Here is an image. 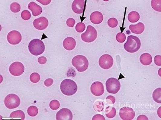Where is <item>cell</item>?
<instances>
[{
  "label": "cell",
  "instance_id": "obj_6",
  "mask_svg": "<svg viewBox=\"0 0 161 120\" xmlns=\"http://www.w3.org/2000/svg\"><path fill=\"white\" fill-rule=\"evenodd\" d=\"M98 36L97 31L91 25L87 26L85 32L81 35V38L84 42L90 43L94 42Z\"/></svg>",
  "mask_w": 161,
  "mask_h": 120
},
{
  "label": "cell",
  "instance_id": "obj_41",
  "mask_svg": "<svg viewBox=\"0 0 161 120\" xmlns=\"http://www.w3.org/2000/svg\"><path fill=\"white\" fill-rule=\"evenodd\" d=\"M37 2H40L41 4H42V5H48V4H49L50 3L51 1H48V0H46V1H43V0H42V1H40V0H37Z\"/></svg>",
  "mask_w": 161,
  "mask_h": 120
},
{
  "label": "cell",
  "instance_id": "obj_32",
  "mask_svg": "<svg viewBox=\"0 0 161 120\" xmlns=\"http://www.w3.org/2000/svg\"><path fill=\"white\" fill-rule=\"evenodd\" d=\"M116 40L120 43H123L125 42L126 37L125 35L123 32H119L117 35L116 37Z\"/></svg>",
  "mask_w": 161,
  "mask_h": 120
},
{
  "label": "cell",
  "instance_id": "obj_39",
  "mask_svg": "<svg viewBox=\"0 0 161 120\" xmlns=\"http://www.w3.org/2000/svg\"><path fill=\"white\" fill-rule=\"evenodd\" d=\"M39 63L41 64V65H44L47 62V59L46 57H41L38 58L37 60Z\"/></svg>",
  "mask_w": 161,
  "mask_h": 120
},
{
  "label": "cell",
  "instance_id": "obj_15",
  "mask_svg": "<svg viewBox=\"0 0 161 120\" xmlns=\"http://www.w3.org/2000/svg\"><path fill=\"white\" fill-rule=\"evenodd\" d=\"M85 1L84 0H75L72 4V11L76 14H82L83 13Z\"/></svg>",
  "mask_w": 161,
  "mask_h": 120
},
{
  "label": "cell",
  "instance_id": "obj_4",
  "mask_svg": "<svg viewBox=\"0 0 161 120\" xmlns=\"http://www.w3.org/2000/svg\"><path fill=\"white\" fill-rule=\"evenodd\" d=\"M45 47L43 41L39 39H34L30 41L28 45L29 51L33 55H41L44 52Z\"/></svg>",
  "mask_w": 161,
  "mask_h": 120
},
{
  "label": "cell",
  "instance_id": "obj_27",
  "mask_svg": "<svg viewBox=\"0 0 161 120\" xmlns=\"http://www.w3.org/2000/svg\"><path fill=\"white\" fill-rule=\"evenodd\" d=\"M105 105L102 102L98 101L95 102L94 105V110L97 112H101L103 110Z\"/></svg>",
  "mask_w": 161,
  "mask_h": 120
},
{
  "label": "cell",
  "instance_id": "obj_26",
  "mask_svg": "<svg viewBox=\"0 0 161 120\" xmlns=\"http://www.w3.org/2000/svg\"><path fill=\"white\" fill-rule=\"evenodd\" d=\"M27 112L29 116L32 117H35L38 113V109L36 106H31L28 108Z\"/></svg>",
  "mask_w": 161,
  "mask_h": 120
},
{
  "label": "cell",
  "instance_id": "obj_1",
  "mask_svg": "<svg viewBox=\"0 0 161 120\" xmlns=\"http://www.w3.org/2000/svg\"><path fill=\"white\" fill-rule=\"evenodd\" d=\"M60 91L63 94L66 96H72L76 94L78 89L77 84L73 80L65 79L61 82Z\"/></svg>",
  "mask_w": 161,
  "mask_h": 120
},
{
  "label": "cell",
  "instance_id": "obj_29",
  "mask_svg": "<svg viewBox=\"0 0 161 120\" xmlns=\"http://www.w3.org/2000/svg\"><path fill=\"white\" fill-rule=\"evenodd\" d=\"M49 106L51 109L55 111L58 110L60 107V103L56 100H52L50 103Z\"/></svg>",
  "mask_w": 161,
  "mask_h": 120
},
{
  "label": "cell",
  "instance_id": "obj_23",
  "mask_svg": "<svg viewBox=\"0 0 161 120\" xmlns=\"http://www.w3.org/2000/svg\"><path fill=\"white\" fill-rule=\"evenodd\" d=\"M11 118H21L22 120L25 119V114L21 110H17L11 113L9 116Z\"/></svg>",
  "mask_w": 161,
  "mask_h": 120
},
{
  "label": "cell",
  "instance_id": "obj_24",
  "mask_svg": "<svg viewBox=\"0 0 161 120\" xmlns=\"http://www.w3.org/2000/svg\"><path fill=\"white\" fill-rule=\"evenodd\" d=\"M152 97L153 100L158 103H161V88L160 87L156 89L153 92Z\"/></svg>",
  "mask_w": 161,
  "mask_h": 120
},
{
  "label": "cell",
  "instance_id": "obj_16",
  "mask_svg": "<svg viewBox=\"0 0 161 120\" xmlns=\"http://www.w3.org/2000/svg\"><path fill=\"white\" fill-rule=\"evenodd\" d=\"M90 19L92 23L95 25H98L102 23L103 20V15L101 12H94L91 14Z\"/></svg>",
  "mask_w": 161,
  "mask_h": 120
},
{
  "label": "cell",
  "instance_id": "obj_33",
  "mask_svg": "<svg viewBox=\"0 0 161 120\" xmlns=\"http://www.w3.org/2000/svg\"><path fill=\"white\" fill-rule=\"evenodd\" d=\"M85 25L82 22L79 23L76 26V29L77 32H82L85 31Z\"/></svg>",
  "mask_w": 161,
  "mask_h": 120
},
{
  "label": "cell",
  "instance_id": "obj_20",
  "mask_svg": "<svg viewBox=\"0 0 161 120\" xmlns=\"http://www.w3.org/2000/svg\"><path fill=\"white\" fill-rule=\"evenodd\" d=\"M140 61L143 65L145 66L150 65L152 62V55L149 53H143L140 57Z\"/></svg>",
  "mask_w": 161,
  "mask_h": 120
},
{
  "label": "cell",
  "instance_id": "obj_30",
  "mask_svg": "<svg viewBox=\"0 0 161 120\" xmlns=\"http://www.w3.org/2000/svg\"><path fill=\"white\" fill-rule=\"evenodd\" d=\"M40 79V76L37 72H34L30 76V80L33 83H36L38 82Z\"/></svg>",
  "mask_w": 161,
  "mask_h": 120
},
{
  "label": "cell",
  "instance_id": "obj_7",
  "mask_svg": "<svg viewBox=\"0 0 161 120\" xmlns=\"http://www.w3.org/2000/svg\"><path fill=\"white\" fill-rule=\"evenodd\" d=\"M106 90L108 93L116 94L121 89L120 82L118 79L114 77L109 78L106 82Z\"/></svg>",
  "mask_w": 161,
  "mask_h": 120
},
{
  "label": "cell",
  "instance_id": "obj_18",
  "mask_svg": "<svg viewBox=\"0 0 161 120\" xmlns=\"http://www.w3.org/2000/svg\"><path fill=\"white\" fill-rule=\"evenodd\" d=\"M28 8L32 12V15L34 17L40 15L42 12V7L34 2H30L28 5Z\"/></svg>",
  "mask_w": 161,
  "mask_h": 120
},
{
  "label": "cell",
  "instance_id": "obj_36",
  "mask_svg": "<svg viewBox=\"0 0 161 120\" xmlns=\"http://www.w3.org/2000/svg\"><path fill=\"white\" fill-rule=\"evenodd\" d=\"M106 101L108 104L112 105V104H114L115 103V98L114 97L112 96H108L106 97Z\"/></svg>",
  "mask_w": 161,
  "mask_h": 120
},
{
  "label": "cell",
  "instance_id": "obj_14",
  "mask_svg": "<svg viewBox=\"0 0 161 120\" xmlns=\"http://www.w3.org/2000/svg\"><path fill=\"white\" fill-rule=\"evenodd\" d=\"M49 22L48 19L45 17H42L34 20L33 25L36 29L43 30L48 27Z\"/></svg>",
  "mask_w": 161,
  "mask_h": 120
},
{
  "label": "cell",
  "instance_id": "obj_13",
  "mask_svg": "<svg viewBox=\"0 0 161 120\" xmlns=\"http://www.w3.org/2000/svg\"><path fill=\"white\" fill-rule=\"evenodd\" d=\"M72 114L71 110L67 108H63L57 112L56 118L57 120H72Z\"/></svg>",
  "mask_w": 161,
  "mask_h": 120
},
{
  "label": "cell",
  "instance_id": "obj_22",
  "mask_svg": "<svg viewBox=\"0 0 161 120\" xmlns=\"http://www.w3.org/2000/svg\"><path fill=\"white\" fill-rule=\"evenodd\" d=\"M117 111L114 107L109 106L107 107L105 110V114L108 118H112L115 117Z\"/></svg>",
  "mask_w": 161,
  "mask_h": 120
},
{
  "label": "cell",
  "instance_id": "obj_38",
  "mask_svg": "<svg viewBox=\"0 0 161 120\" xmlns=\"http://www.w3.org/2000/svg\"><path fill=\"white\" fill-rule=\"evenodd\" d=\"M53 82H54V81L52 78H48L45 81L44 84L46 87H49L53 84Z\"/></svg>",
  "mask_w": 161,
  "mask_h": 120
},
{
  "label": "cell",
  "instance_id": "obj_8",
  "mask_svg": "<svg viewBox=\"0 0 161 120\" xmlns=\"http://www.w3.org/2000/svg\"><path fill=\"white\" fill-rule=\"evenodd\" d=\"M114 60L112 57L108 54H104L99 59L100 67L105 70L109 69L113 66Z\"/></svg>",
  "mask_w": 161,
  "mask_h": 120
},
{
  "label": "cell",
  "instance_id": "obj_5",
  "mask_svg": "<svg viewBox=\"0 0 161 120\" xmlns=\"http://www.w3.org/2000/svg\"><path fill=\"white\" fill-rule=\"evenodd\" d=\"M20 99L17 94H10L5 98L4 104L7 109H10L17 108L20 105Z\"/></svg>",
  "mask_w": 161,
  "mask_h": 120
},
{
  "label": "cell",
  "instance_id": "obj_10",
  "mask_svg": "<svg viewBox=\"0 0 161 120\" xmlns=\"http://www.w3.org/2000/svg\"><path fill=\"white\" fill-rule=\"evenodd\" d=\"M135 112L133 109L128 107H123L120 109L119 115L122 119L132 120L135 117Z\"/></svg>",
  "mask_w": 161,
  "mask_h": 120
},
{
  "label": "cell",
  "instance_id": "obj_17",
  "mask_svg": "<svg viewBox=\"0 0 161 120\" xmlns=\"http://www.w3.org/2000/svg\"><path fill=\"white\" fill-rule=\"evenodd\" d=\"M76 45V41L71 37H68L64 39L63 46L67 51H71L74 49Z\"/></svg>",
  "mask_w": 161,
  "mask_h": 120
},
{
  "label": "cell",
  "instance_id": "obj_34",
  "mask_svg": "<svg viewBox=\"0 0 161 120\" xmlns=\"http://www.w3.org/2000/svg\"><path fill=\"white\" fill-rule=\"evenodd\" d=\"M21 17L24 20H28L31 18V13L28 10H24L21 13Z\"/></svg>",
  "mask_w": 161,
  "mask_h": 120
},
{
  "label": "cell",
  "instance_id": "obj_37",
  "mask_svg": "<svg viewBox=\"0 0 161 120\" xmlns=\"http://www.w3.org/2000/svg\"><path fill=\"white\" fill-rule=\"evenodd\" d=\"M154 63L156 65L158 66H161V56L157 55L154 58Z\"/></svg>",
  "mask_w": 161,
  "mask_h": 120
},
{
  "label": "cell",
  "instance_id": "obj_31",
  "mask_svg": "<svg viewBox=\"0 0 161 120\" xmlns=\"http://www.w3.org/2000/svg\"><path fill=\"white\" fill-rule=\"evenodd\" d=\"M118 24V21L115 18H111L108 20V25L109 27L114 28L117 27Z\"/></svg>",
  "mask_w": 161,
  "mask_h": 120
},
{
  "label": "cell",
  "instance_id": "obj_12",
  "mask_svg": "<svg viewBox=\"0 0 161 120\" xmlns=\"http://www.w3.org/2000/svg\"><path fill=\"white\" fill-rule=\"evenodd\" d=\"M91 91L95 96L102 95L105 92V88L102 82L95 81L92 84L90 88Z\"/></svg>",
  "mask_w": 161,
  "mask_h": 120
},
{
  "label": "cell",
  "instance_id": "obj_3",
  "mask_svg": "<svg viewBox=\"0 0 161 120\" xmlns=\"http://www.w3.org/2000/svg\"><path fill=\"white\" fill-rule=\"evenodd\" d=\"M72 64L79 72H85L89 66L88 59L84 56L78 55L72 58Z\"/></svg>",
  "mask_w": 161,
  "mask_h": 120
},
{
  "label": "cell",
  "instance_id": "obj_9",
  "mask_svg": "<svg viewBox=\"0 0 161 120\" xmlns=\"http://www.w3.org/2000/svg\"><path fill=\"white\" fill-rule=\"evenodd\" d=\"M9 71L12 75L18 77L24 73L25 71V67L23 63L20 62H15L10 66Z\"/></svg>",
  "mask_w": 161,
  "mask_h": 120
},
{
  "label": "cell",
  "instance_id": "obj_28",
  "mask_svg": "<svg viewBox=\"0 0 161 120\" xmlns=\"http://www.w3.org/2000/svg\"><path fill=\"white\" fill-rule=\"evenodd\" d=\"M11 11L14 13H17L21 10V6L17 2H13L11 4L10 7Z\"/></svg>",
  "mask_w": 161,
  "mask_h": 120
},
{
  "label": "cell",
  "instance_id": "obj_2",
  "mask_svg": "<svg viewBox=\"0 0 161 120\" xmlns=\"http://www.w3.org/2000/svg\"><path fill=\"white\" fill-rule=\"evenodd\" d=\"M141 42L138 37L134 35L128 36L127 41L124 45V48L126 51L134 53L140 50Z\"/></svg>",
  "mask_w": 161,
  "mask_h": 120
},
{
  "label": "cell",
  "instance_id": "obj_21",
  "mask_svg": "<svg viewBox=\"0 0 161 120\" xmlns=\"http://www.w3.org/2000/svg\"><path fill=\"white\" fill-rule=\"evenodd\" d=\"M140 17L139 13L135 11L130 12L128 16V20L132 23H135L138 21L140 20Z\"/></svg>",
  "mask_w": 161,
  "mask_h": 120
},
{
  "label": "cell",
  "instance_id": "obj_11",
  "mask_svg": "<svg viewBox=\"0 0 161 120\" xmlns=\"http://www.w3.org/2000/svg\"><path fill=\"white\" fill-rule=\"evenodd\" d=\"M21 39V34L19 31L15 30L10 31L7 35V41L11 45H18L20 43Z\"/></svg>",
  "mask_w": 161,
  "mask_h": 120
},
{
  "label": "cell",
  "instance_id": "obj_19",
  "mask_svg": "<svg viewBox=\"0 0 161 120\" xmlns=\"http://www.w3.org/2000/svg\"><path fill=\"white\" fill-rule=\"evenodd\" d=\"M145 25L142 23H139L136 25H131L129 26V29L133 33L140 35L143 33L145 30Z\"/></svg>",
  "mask_w": 161,
  "mask_h": 120
},
{
  "label": "cell",
  "instance_id": "obj_35",
  "mask_svg": "<svg viewBox=\"0 0 161 120\" xmlns=\"http://www.w3.org/2000/svg\"><path fill=\"white\" fill-rule=\"evenodd\" d=\"M66 24L69 27H73L76 24V20L73 18H69L66 20Z\"/></svg>",
  "mask_w": 161,
  "mask_h": 120
},
{
  "label": "cell",
  "instance_id": "obj_40",
  "mask_svg": "<svg viewBox=\"0 0 161 120\" xmlns=\"http://www.w3.org/2000/svg\"><path fill=\"white\" fill-rule=\"evenodd\" d=\"M92 120H105V117L103 115L100 114L95 115L93 117Z\"/></svg>",
  "mask_w": 161,
  "mask_h": 120
},
{
  "label": "cell",
  "instance_id": "obj_25",
  "mask_svg": "<svg viewBox=\"0 0 161 120\" xmlns=\"http://www.w3.org/2000/svg\"><path fill=\"white\" fill-rule=\"evenodd\" d=\"M151 6L154 10L161 12V0H152L151 1Z\"/></svg>",
  "mask_w": 161,
  "mask_h": 120
},
{
  "label": "cell",
  "instance_id": "obj_43",
  "mask_svg": "<svg viewBox=\"0 0 161 120\" xmlns=\"http://www.w3.org/2000/svg\"><path fill=\"white\" fill-rule=\"evenodd\" d=\"M161 107L160 106V107L159 108V109H158V112H157V113H158V115L159 116V117L161 118Z\"/></svg>",
  "mask_w": 161,
  "mask_h": 120
},
{
  "label": "cell",
  "instance_id": "obj_42",
  "mask_svg": "<svg viewBox=\"0 0 161 120\" xmlns=\"http://www.w3.org/2000/svg\"><path fill=\"white\" fill-rule=\"evenodd\" d=\"M137 120H148V118H147V116L145 115H141L139 116L137 118Z\"/></svg>",
  "mask_w": 161,
  "mask_h": 120
}]
</instances>
